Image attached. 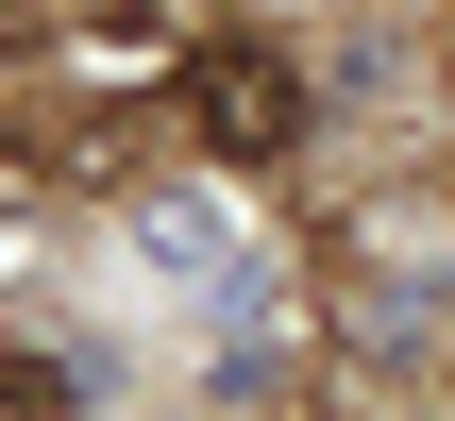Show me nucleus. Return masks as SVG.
I'll use <instances>...</instances> for the list:
<instances>
[{
  "label": "nucleus",
  "mask_w": 455,
  "mask_h": 421,
  "mask_svg": "<svg viewBox=\"0 0 455 421\" xmlns=\"http://www.w3.org/2000/svg\"><path fill=\"white\" fill-rule=\"evenodd\" d=\"M186 135H203L220 169H270V152L304 135V68H287L270 34H220V51H186Z\"/></svg>",
  "instance_id": "obj_1"
}]
</instances>
